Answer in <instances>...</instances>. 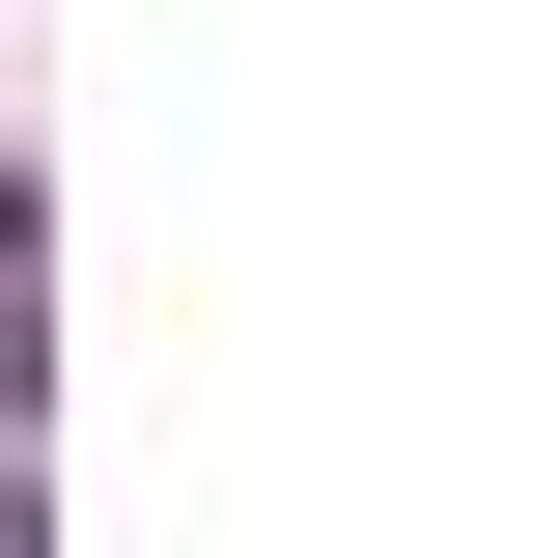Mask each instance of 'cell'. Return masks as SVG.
<instances>
[{"label":"cell","mask_w":558,"mask_h":558,"mask_svg":"<svg viewBox=\"0 0 558 558\" xmlns=\"http://www.w3.org/2000/svg\"><path fill=\"white\" fill-rule=\"evenodd\" d=\"M28 336H57V279H28V168H0V391H28Z\"/></svg>","instance_id":"6da1fadb"},{"label":"cell","mask_w":558,"mask_h":558,"mask_svg":"<svg viewBox=\"0 0 558 558\" xmlns=\"http://www.w3.org/2000/svg\"><path fill=\"white\" fill-rule=\"evenodd\" d=\"M0 558H28V475H0Z\"/></svg>","instance_id":"7a4b0ae2"}]
</instances>
